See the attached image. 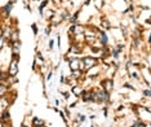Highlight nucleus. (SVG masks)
Returning <instances> with one entry per match:
<instances>
[{
  "label": "nucleus",
  "mask_w": 151,
  "mask_h": 127,
  "mask_svg": "<svg viewBox=\"0 0 151 127\" xmlns=\"http://www.w3.org/2000/svg\"><path fill=\"white\" fill-rule=\"evenodd\" d=\"M68 62V67L71 71H76V70H84V65L83 61L78 57H71V58H66Z\"/></svg>",
  "instance_id": "1"
},
{
  "label": "nucleus",
  "mask_w": 151,
  "mask_h": 127,
  "mask_svg": "<svg viewBox=\"0 0 151 127\" xmlns=\"http://www.w3.org/2000/svg\"><path fill=\"white\" fill-rule=\"evenodd\" d=\"M18 60H19V57H17V56L12 57L11 62H9V65H8V75H9V77L13 78V77H16V75L18 74V70H19Z\"/></svg>",
  "instance_id": "2"
},
{
  "label": "nucleus",
  "mask_w": 151,
  "mask_h": 127,
  "mask_svg": "<svg viewBox=\"0 0 151 127\" xmlns=\"http://www.w3.org/2000/svg\"><path fill=\"white\" fill-rule=\"evenodd\" d=\"M81 61H83V65H84V70H87V71L98 65V60L92 56H85V57H83Z\"/></svg>",
  "instance_id": "3"
},
{
  "label": "nucleus",
  "mask_w": 151,
  "mask_h": 127,
  "mask_svg": "<svg viewBox=\"0 0 151 127\" xmlns=\"http://www.w3.org/2000/svg\"><path fill=\"white\" fill-rule=\"evenodd\" d=\"M110 100V94L104 90L94 91V102H107Z\"/></svg>",
  "instance_id": "4"
},
{
  "label": "nucleus",
  "mask_w": 151,
  "mask_h": 127,
  "mask_svg": "<svg viewBox=\"0 0 151 127\" xmlns=\"http://www.w3.org/2000/svg\"><path fill=\"white\" fill-rule=\"evenodd\" d=\"M101 88L107 92V94L112 92V90H114V82H112V79H104L101 82Z\"/></svg>",
  "instance_id": "5"
},
{
  "label": "nucleus",
  "mask_w": 151,
  "mask_h": 127,
  "mask_svg": "<svg viewBox=\"0 0 151 127\" xmlns=\"http://www.w3.org/2000/svg\"><path fill=\"white\" fill-rule=\"evenodd\" d=\"M11 46V51L13 56L19 57V52H21V40L19 42H8Z\"/></svg>",
  "instance_id": "6"
},
{
  "label": "nucleus",
  "mask_w": 151,
  "mask_h": 127,
  "mask_svg": "<svg viewBox=\"0 0 151 127\" xmlns=\"http://www.w3.org/2000/svg\"><path fill=\"white\" fill-rule=\"evenodd\" d=\"M14 3H16L14 0H11V1L6 3V5L3 7V15H4V16H9V15H11L12 8H13V4H14Z\"/></svg>",
  "instance_id": "7"
},
{
  "label": "nucleus",
  "mask_w": 151,
  "mask_h": 127,
  "mask_svg": "<svg viewBox=\"0 0 151 127\" xmlns=\"http://www.w3.org/2000/svg\"><path fill=\"white\" fill-rule=\"evenodd\" d=\"M71 94L75 96H81L83 94V88H81V84H74L71 87Z\"/></svg>",
  "instance_id": "8"
},
{
  "label": "nucleus",
  "mask_w": 151,
  "mask_h": 127,
  "mask_svg": "<svg viewBox=\"0 0 151 127\" xmlns=\"http://www.w3.org/2000/svg\"><path fill=\"white\" fill-rule=\"evenodd\" d=\"M44 125H45V122H44L42 118H39V117H35L31 122L32 127H40V126H44Z\"/></svg>",
  "instance_id": "9"
},
{
  "label": "nucleus",
  "mask_w": 151,
  "mask_h": 127,
  "mask_svg": "<svg viewBox=\"0 0 151 127\" xmlns=\"http://www.w3.org/2000/svg\"><path fill=\"white\" fill-rule=\"evenodd\" d=\"M99 43L102 46H107V36H106V33L105 31H99Z\"/></svg>",
  "instance_id": "10"
},
{
  "label": "nucleus",
  "mask_w": 151,
  "mask_h": 127,
  "mask_svg": "<svg viewBox=\"0 0 151 127\" xmlns=\"http://www.w3.org/2000/svg\"><path fill=\"white\" fill-rule=\"evenodd\" d=\"M9 42H19V35H18V31H17V30H13Z\"/></svg>",
  "instance_id": "11"
},
{
  "label": "nucleus",
  "mask_w": 151,
  "mask_h": 127,
  "mask_svg": "<svg viewBox=\"0 0 151 127\" xmlns=\"http://www.w3.org/2000/svg\"><path fill=\"white\" fill-rule=\"evenodd\" d=\"M8 105H9V101L6 100V97H5V96H1V113L5 112V108Z\"/></svg>",
  "instance_id": "12"
},
{
  "label": "nucleus",
  "mask_w": 151,
  "mask_h": 127,
  "mask_svg": "<svg viewBox=\"0 0 151 127\" xmlns=\"http://www.w3.org/2000/svg\"><path fill=\"white\" fill-rule=\"evenodd\" d=\"M11 118V113L9 112H3L1 113V122H8Z\"/></svg>",
  "instance_id": "13"
},
{
  "label": "nucleus",
  "mask_w": 151,
  "mask_h": 127,
  "mask_svg": "<svg viewBox=\"0 0 151 127\" xmlns=\"http://www.w3.org/2000/svg\"><path fill=\"white\" fill-rule=\"evenodd\" d=\"M48 3H49V1H48V0H43V3H42V5H40L39 7V13H40V15H43V11H44V8H45V7L48 5Z\"/></svg>",
  "instance_id": "14"
},
{
  "label": "nucleus",
  "mask_w": 151,
  "mask_h": 127,
  "mask_svg": "<svg viewBox=\"0 0 151 127\" xmlns=\"http://www.w3.org/2000/svg\"><path fill=\"white\" fill-rule=\"evenodd\" d=\"M101 26H102V27H105V29H110V27H111V23H110L107 20H102Z\"/></svg>",
  "instance_id": "15"
},
{
  "label": "nucleus",
  "mask_w": 151,
  "mask_h": 127,
  "mask_svg": "<svg viewBox=\"0 0 151 127\" xmlns=\"http://www.w3.org/2000/svg\"><path fill=\"white\" fill-rule=\"evenodd\" d=\"M143 96H145V97H151V90H145L143 91Z\"/></svg>",
  "instance_id": "16"
},
{
  "label": "nucleus",
  "mask_w": 151,
  "mask_h": 127,
  "mask_svg": "<svg viewBox=\"0 0 151 127\" xmlns=\"http://www.w3.org/2000/svg\"><path fill=\"white\" fill-rule=\"evenodd\" d=\"M78 121H79V122H84V121H85V115L78 114Z\"/></svg>",
  "instance_id": "17"
},
{
  "label": "nucleus",
  "mask_w": 151,
  "mask_h": 127,
  "mask_svg": "<svg viewBox=\"0 0 151 127\" xmlns=\"http://www.w3.org/2000/svg\"><path fill=\"white\" fill-rule=\"evenodd\" d=\"M31 27H32V30H34V35H37V26H36V23H32Z\"/></svg>",
  "instance_id": "18"
},
{
  "label": "nucleus",
  "mask_w": 151,
  "mask_h": 127,
  "mask_svg": "<svg viewBox=\"0 0 151 127\" xmlns=\"http://www.w3.org/2000/svg\"><path fill=\"white\" fill-rule=\"evenodd\" d=\"M50 31H52V27H49V26H48L47 29H45V35L48 36V35H49V34H50Z\"/></svg>",
  "instance_id": "19"
},
{
  "label": "nucleus",
  "mask_w": 151,
  "mask_h": 127,
  "mask_svg": "<svg viewBox=\"0 0 151 127\" xmlns=\"http://www.w3.org/2000/svg\"><path fill=\"white\" fill-rule=\"evenodd\" d=\"M48 47L52 49V48H53V40H49V43H48Z\"/></svg>",
  "instance_id": "20"
},
{
  "label": "nucleus",
  "mask_w": 151,
  "mask_h": 127,
  "mask_svg": "<svg viewBox=\"0 0 151 127\" xmlns=\"http://www.w3.org/2000/svg\"><path fill=\"white\" fill-rule=\"evenodd\" d=\"M52 77H53V74H52V73H49V75H48V77H47V79H48V81H49V79H52Z\"/></svg>",
  "instance_id": "21"
},
{
  "label": "nucleus",
  "mask_w": 151,
  "mask_h": 127,
  "mask_svg": "<svg viewBox=\"0 0 151 127\" xmlns=\"http://www.w3.org/2000/svg\"><path fill=\"white\" fill-rule=\"evenodd\" d=\"M1 127H6V122H3V126Z\"/></svg>",
  "instance_id": "22"
},
{
  "label": "nucleus",
  "mask_w": 151,
  "mask_h": 127,
  "mask_svg": "<svg viewBox=\"0 0 151 127\" xmlns=\"http://www.w3.org/2000/svg\"><path fill=\"white\" fill-rule=\"evenodd\" d=\"M149 43L151 44V33H150V38H149Z\"/></svg>",
  "instance_id": "23"
},
{
  "label": "nucleus",
  "mask_w": 151,
  "mask_h": 127,
  "mask_svg": "<svg viewBox=\"0 0 151 127\" xmlns=\"http://www.w3.org/2000/svg\"><path fill=\"white\" fill-rule=\"evenodd\" d=\"M21 127H27V126L25 125V123H23V125H21Z\"/></svg>",
  "instance_id": "24"
},
{
  "label": "nucleus",
  "mask_w": 151,
  "mask_h": 127,
  "mask_svg": "<svg viewBox=\"0 0 151 127\" xmlns=\"http://www.w3.org/2000/svg\"><path fill=\"white\" fill-rule=\"evenodd\" d=\"M40 127H48V126H45V125H44V126H40Z\"/></svg>",
  "instance_id": "25"
}]
</instances>
